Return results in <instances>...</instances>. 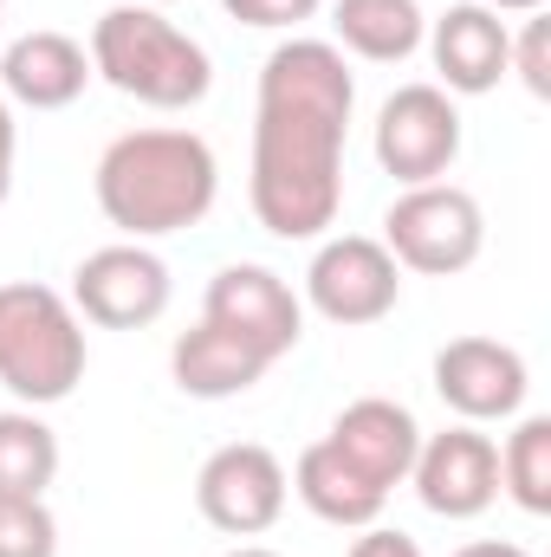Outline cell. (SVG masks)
Masks as SVG:
<instances>
[{
	"label": "cell",
	"mask_w": 551,
	"mask_h": 557,
	"mask_svg": "<svg viewBox=\"0 0 551 557\" xmlns=\"http://www.w3.org/2000/svg\"><path fill=\"white\" fill-rule=\"evenodd\" d=\"M351 111H357V78L331 39L292 33L267 52L247 201L273 240H325V227H338Z\"/></svg>",
	"instance_id": "obj_1"
},
{
	"label": "cell",
	"mask_w": 551,
	"mask_h": 557,
	"mask_svg": "<svg viewBox=\"0 0 551 557\" xmlns=\"http://www.w3.org/2000/svg\"><path fill=\"white\" fill-rule=\"evenodd\" d=\"M98 208L124 240H169L182 227H201L215 214L221 195V162L208 137L175 131V124H149L124 131L98 156Z\"/></svg>",
	"instance_id": "obj_2"
},
{
	"label": "cell",
	"mask_w": 551,
	"mask_h": 557,
	"mask_svg": "<svg viewBox=\"0 0 551 557\" xmlns=\"http://www.w3.org/2000/svg\"><path fill=\"white\" fill-rule=\"evenodd\" d=\"M91 78H105L111 91L137 98L149 111H195L215 91V59L195 33H182L175 20H162L156 7H111L91 26Z\"/></svg>",
	"instance_id": "obj_3"
},
{
	"label": "cell",
	"mask_w": 551,
	"mask_h": 557,
	"mask_svg": "<svg viewBox=\"0 0 551 557\" xmlns=\"http://www.w3.org/2000/svg\"><path fill=\"white\" fill-rule=\"evenodd\" d=\"M85 363L91 350L72 298L39 278H7L0 285V389L20 409H52L85 383Z\"/></svg>",
	"instance_id": "obj_4"
},
{
	"label": "cell",
	"mask_w": 551,
	"mask_h": 557,
	"mask_svg": "<svg viewBox=\"0 0 551 557\" xmlns=\"http://www.w3.org/2000/svg\"><path fill=\"white\" fill-rule=\"evenodd\" d=\"M383 247L403 273L421 278H454L467 273L487 247V214L461 182H421L403 188L383 214Z\"/></svg>",
	"instance_id": "obj_5"
},
{
	"label": "cell",
	"mask_w": 551,
	"mask_h": 557,
	"mask_svg": "<svg viewBox=\"0 0 551 557\" xmlns=\"http://www.w3.org/2000/svg\"><path fill=\"white\" fill-rule=\"evenodd\" d=\"M403 298V267L390 260L383 240L370 234H331L318 240L311 267H305V305L338 324V331H364V324H383Z\"/></svg>",
	"instance_id": "obj_6"
},
{
	"label": "cell",
	"mask_w": 551,
	"mask_h": 557,
	"mask_svg": "<svg viewBox=\"0 0 551 557\" xmlns=\"http://www.w3.org/2000/svg\"><path fill=\"white\" fill-rule=\"evenodd\" d=\"M65 298L98 331H143L169 311L175 278H169V260L149 240H118V247H98V253L78 260Z\"/></svg>",
	"instance_id": "obj_7"
},
{
	"label": "cell",
	"mask_w": 551,
	"mask_h": 557,
	"mask_svg": "<svg viewBox=\"0 0 551 557\" xmlns=\"http://www.w3.org/2000/svg\"><path fill=\"white\" fill-rule=\"evenodd\" d=\"M370 149L383 175H396L403 188L448 182V169L461 162V104L441 85H396L377 111Z\"/></svg>",
	"instance_id": "obj_8"
},
{
	"label": "cell",
	"mask_w": 551,
	"mask_h": 557,
	"mask_svg": "<svg viewBox=\"0 0 551 557\" xmlns=\"http://www.w3.org/2000/svg\"><path fill=\"white\" fill-rule=\"evenodd\" d=\"M285 493H292L285 460H279L273 447H260V441H228V447H215V454L201 460V473H195V506H201V519H208L215 532H228V539H260V532H273L279 512H285Z\"/></svg>",
	"instance_id": "obj_9"
},
{
	"label": "cell",
	"mask_w": 551,
	"mask_h": 557,
	"mask_svg": "<svg viewBox=\"0 0 551 557\" xmlns=\"http://www.w3.org/2000/svg\"><path fill=\"white\" fill-rule=\"evenodd\" d=\"M201 318L234 331L241 344H254L267 363L292 357L298 337H305V298L273 273V267H254V260H234L208 278L201 292Z\"/></svg>",
	"instance_id": "obj_10"
},
{
	"label": "cell",
	"mask_w": 551,
	"mask_h": 557,
	"mask_svg": "<svg viewBox=\"0 0 551 557\" xmlns=\"http://www.w3.org/2000/svg\"><path fill=\"white\" fill-rule=\"evenodd\" d=\"M409 486L434 519H454V525L461 519H480L500 499V441L480 434L474 421H454L441 434H421Z\"/></svg>",
	"instance_id": "obj_11"
},
{
	"label": "cell",
	"mask_w": 551,
	"mask_h": 557,
	"mask_svg": "<svg viewBox=\"0 0 551 557\" xmlns=\"http://www.w3.org/2000/svg\"><path fill=\"white\" fill-rule=\"evenodd\" d=\"M428 376H434L441 409L454 421H474V428L513 421L526 409V389H532L526 357L513 344H500V337H448L434 350V370Z\"/></svg>",
	"instance_id": "obj_12"
},
{
	"label": "cell",
	"mask_w": 551,
	"mask_h": 557,
	"mask_svg": "<svg viewBox=\"0 0 551 557\" xmlns=\"http://www.w3.org/2000/svg\"><path fill=\"white\" fill-rule=\"evenodd\" d=\"M428 59L441 72L448 98H487L506 78V52H513V26L500 13H487L480 0H454L441 20H428Z\"/></svg>",
	"instance_id": "obj_13"
},
{
	"label": "cell",
	"mask_w": 551,
	"mask_h": 557,
	"mask_svg": "<svg viewBox=\"0 0 551 557\" xmlns=\"http://www.w3.org/2000/svg\"><path fill=\"white\" fill-rule=\"evenodd\" d=\"M91 85V52L72 39V33H20L7 52H0V98L7 104H26V111H65L78 104Z\"/></svg>",
	"instance_id": "obj_14"
},
{
	"label": "cell",
	"mask_w": 551,
	"mask_h": 557,
	"mask_svg": "<svg viewBox=\"0 0 551 557\" xmlns=\"http://www.w3.org/2000/svg\"><path fill=\"white\" fill-rule=\"evenodd\" d=\"M370 486H383V493H396L403 480H409L415 467V447H421V421L403 409V403H390V396H357L344 416L331 421V434H325Z\"/></svg>",
	"instance_id": "obj_15"
},
{
	"label": "cell",
	"mask_w": 551,
	"mask_h": 557,
	"mask_svg": "<svg viewBox=\"0 0 551 557\" xmlns=\"http://www.w3.org/2000/svg\"><path fill=\"white\" fill-rule=\"evenodd\" d=\"M267 370H273V363H267L254 344H241L234 331H221V324H208V318L169 344V376H175V389L195 396V403H234V396H247Z\"/></svg>",
	"instance_id": "obj_16"
},
{
	"label": "cell",
	"mask_w": 551,
	"mask_h": 557,
	"mask_svg": "<svg viewBox=\"0 0 551 557\" xmlns=\"http://www.w3.org/2000/svg\"><path fill=\"white\" fill-rule=\"evenodd\" d=\"M285 480H292V493L305 499V512L325 519V525H338V532H364V525H377L383 506H390V493L370 486L331 441H311Z\"/></svg>",
	"instance_id": "obj_17"
},
{
	"label": "cell",
	"mask_w": 551,
	"mask_h": 557,
	"mask_svg": "<svg viewBox=\"0 0 551 557\" xmlns=\"http://www.w3.org/2000/svg\"><path fill=\"white\" fill-rule=\"evenodd\" d=\"M428 20L415 0H331V46L364 65H403L421 52Z\"/></svg>",
	"instance_id": "obj_18"
},
{
	"label": "cell",
	"mask_w": 551,
	"mask_h": 557,
	"mask_svg": "<svg viewBox=\"0 0 551 557\" xmlns=\"http://www.w3.org/2000/svg\"><path fill=\"white\" fill-rule=\"evenodd\" d=\"M59 480V434L39 409H0V499H46Z\"/></svg>",
	"instance_id": "obj_19"
},
{
	"label": "cell",
	"mask_w": 551,
	"mask_h": 557,
	"mask_svg": "<svg viewBox=\"0 0 551 557\" xmlns=\"http://www.w3.org/2000/svg\"><path fill=\"white\" fill-rule=\"evenodd\" d=\"M500 493L532 519L551 512V416H513L500 447Z\"/></svg>",
	"instance_id": "obj_20"
},
{
	"label": "cell",
	"mask_w": 551,
	"mask_h": 557,
	"mask_svg": "<svg viewBox=\"0 0 551 557\" xmlns=\"http://www.w3.org/2000/svg\"><path fill=\"white\" fill-rule=\"evenodd\" d=\"M0 557H59V519L46 499H0Z\"/></svg>",
	"instance_id": "obj_21"
},
{
	"label": "cell",
	"mask_w": 551,
	"mask_h": 557,
	"mask_svg": "<svg viewBox=\"0 0 551 557\" xmlns=\"http://www.w3.org/2000/svg\"><path fill=\"white\" fill-rule=\"evenodd\" d=\"M506 72H519V85H526L532 98H551V52H546V20H539V13H532L519 33H513Z\"/></svg>",
	"instance_id": "obj_22"
},
{
	"label": "cell",
	"mask_w": 551,
	"mask_h": 557,
	"mask_svg": "<svg viewBox=\"0 0 551 557\" xmlns=\"http://www.w3.org/2000/svg\"><path fill=\"white\" fill-rule=\"evenodd\" d=\"M221 7H228V20H241V26H260V33H298L305 20H318L325 0H221Z\"/></svg>",
	"instance_id": "obj_23"
},
{
	"label": "cell",
	"mask_w": 551,
	"mask_h": 557,
	"mask_svg": "<svg viewBox=\"0 0 551 557\" xmlns=\"http://www.w3.org/2000/svg\"><path fill=\"white\" fill-rule=\"evenodd\" d=\"M344 557H421L409 532H390V525H364V539H351Z\"/></svg>",
	"instance_id": "obj_24"
},
{
	"label": "cell",
	"mask_w": 551,
	"mask_h": 557,
	"mask_svg": "<svg viewBox=\"0 0 551 557\" xmlns=\"http://www.w3.org/2000/svg\"><path fill=\"white\" fill-rule=\"evenodd\" d=\"M13 162H20V124H13V104L0 98V208L13 195Z\"/></svg>",
	"instance_id": "obj_25"
},
{
	"label": "cell",
	"mask_w": 551,
	"mask_h": 557,
	"mask_svg": "<svg viewBox=\"0 0 551 557\" xmlns=\"http://www.w3.org/2000/svg\"><path fill=\"white\" fill-rule=\"evenodd\" d=\"M454 557H532V552L513 545V539H474V545H461Z\"/></svg>",
	"instance_id": "obj_26"
},
{
	"label": "cell",
	"mask_w": 551,
	"mask_h": 557,
	"mask_svg": "<svg viewBox=\"0 0 551 557\" xmlns=\"http://www.w3.org/2000/svg\"><path fill=\"white\" fill-rule=\"evenodd\" d=\"M480 7H487V13H539L546 0H480Z\"/></svg>",
	"instance_id": "obj_27"
},
{
	"label": "cell",
	"mask_w": 551,
	"mask_h": 557,
	"mask_svg": "<svg viewBox=\"0 0 551 557\" xmlns=\"http://www.w3.org/2000/svg\"><path fill=\"white\" fill-rule=\"evenodd\" d=\"M221 557H279V552H267V545H234V552H221Z\"/></svg>",
	"instance_id": "obj_28"
},
{
	"label": "cell",
	"mask_w": 551,
	"mask_h": 557,
	"mask_svg": "<svg viewBox=\"0 0 551 557\" xmlns=\"http://www.w3.org/2000/svg\"><path fill=\"white\" fill-rule=\"evenodd\" d=\"M143 7H169V0H143Z\"/></svg>",
	"instance_id": "obj_29"
},
{
	"label": "cell",
	"mask_w": 551,
	"mask_h": 557,
	"mask_svg": "<svg viewBox=\"0 0 551 557\" xmlns=\"http://www.w3.org/2000/svg\"><path fill=\"white\" fill-rule=\"evenodd\" d=\"M0 20H7V0H0Z\"/></svg>",
	"instance_id": "obj_30"
}]
</instances>
